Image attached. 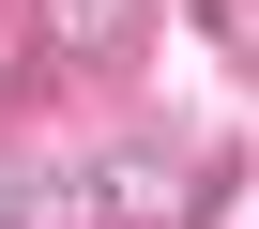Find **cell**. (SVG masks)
<instances>
[{"label":"cell","mask_w":259,"mask_h":229,"mask_svg":"<svg viewBox=\"0 0 259 229\" xmlns=\"http://www.w3.org/2000/svg\"><path fill=\"white\" fill-rule=\"evenodd\" d=\"M198 31H213V61H244L259 46V0H198Z\"/></svg>","instance_id":"3957f363"},{"label":"cell","mask_w":259,"mask_h":229,"mask_svg":"<svg viewBox=\"0 0 259 229\" xmlns=\"http://www.w3.org/2000/svg\"><path fill=\"white\" fill-rule=\"evenodd\" d=\"M31 16H46V46H61V61H138V31H153L138 0H31Z\"/></svg>","instance_id":"7a4b0ae2"},{"label":"cell","mask_w":259,"mask_h":229,"mask_svg":"<svg viewBox=\"0 0 259 229\" xmlns=\"http://www.w3.org/2000/svg\"><path fill=\"white\" fill-rule=\"evenodd\" d=\"M76 199H92V229H198V214L229 199V168H213L198 138L138 123V138H107V153L76 168Z\"/></svg>","instance_id":"6da1fadb"},{"label":"cell","mask_w":259,"mask_h":229,"mask_svg":"<svg viewBox=\"0 0 259 229\" xmlns=\"http://www.w3.org/2000/svg\"><path fill=\"white\" fill-rule=\"evenodd\" d=\"M0 229H16V168H0Z\"/></svg>","instance_id":"277c9868"}]
</instances>
